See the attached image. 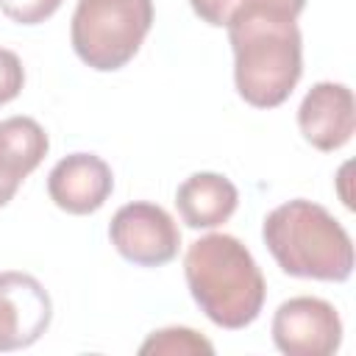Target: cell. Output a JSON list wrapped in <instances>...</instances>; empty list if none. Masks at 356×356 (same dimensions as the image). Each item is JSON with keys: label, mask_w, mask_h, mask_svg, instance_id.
Returning <instances> with one entry per match:
<instances>
[{"label": "cell", "mask_w": 356, "mask_h": 356, "mask_svg": "<svg viewBox=\"0 0 356 356\" xmlns=\"http://www.w3.org/2000/svg\"><path fill=\"white\" fill-rule=\"evenodd\" d=\"M234 83L253 108L281 106L303 75V39L298 17L281 8H248L228 25Z\"/></svg>", "instance_id": "6da1fadb"}, {"label": "cell", "mask_w": 356, "mask_h": 356, "mask_svg": "<svg viewBox=\"0 0 356 356\" xmlns=\"http://www.w3.org/2000/svg\"><path fill=\"white\" fill-rule=\"evenodd\" d=\"M184 275L200 312L228 331L250 325L267 298V284L253 253L231 234L195 239L184 256Z\"/></svg>", "instance_id": "7a4b0ae2"}, {"label": "cell", "mask_w": 356, "mask_h": 356, "mask_svg": "<svg viewBox=\"0 0 356 356\" xmlns=\"http://www.w3.org/2000/svg\"><path fill=\"white\" fill-rule=\"evenodd\" d=\"M261 239L286 275L339 284L353 273L350 234L320 203L295 197L275 206L261 222Z\"/></svg>", "instance_id": "3957f363"}, {"label": "cell", "mask_w": 356, "mask_h": 356, "mask_svg": "<svg viewBox=\"0 0 356 356\" xmlns=\"http://www.w3.org/2000/svg\"><path fill=\"white\" fill-rule=\"evenodd\" d=\"M153 25V0H78L70 39L75 56L97 70H122Z\"/></svg>", "instance_id": "277c9868"}, {"label": "cell", "mask_w": 356, "mask_h": 356, "mask_svg": "<svg viewBox=\"0 0 356 356\" xmlns=\"http://www.w3.org/2000/svg\"><path fill=\"white\" fill-rule=\"evenodd\" d=\"M114 250L136 267H161L178 256L181 231L167 209L134 200L114 211L108 222Z\"/></svg>", "instance_id": "5b68a950"}, {"label": "cell", "mask_w": 356, "mask_h": 356, "mask_svg": "<svg viewBox=\"0 0 356 356\" xmlns=\"http://www.w3.org/2000/svg\"><path fill=\"white\" fill-rule=\"evenodd\" d=\"M273 342L286 356H331L342 342V320L328 300L298 295L275 309Z\"/></svg>", "instance_id": "8992f818"}, {"label": "cell", "mask_w": 356, "mask_h": 356, "mask_svg": "<svg viewBox=\"0 0 356 356\" xmlns=\"http://www.w3.org/2000/svg\"><path fill=\"white\" fill-rule=\"evenodd\" d=\"M53 320V300L39 278L19 270L0 273V353L33 345Z\"/></svg>", "instance_id": "52a82bcc"}, {"label": "cell", "mask_w": 356, "mask_h": 356, "mask_svg": "<svg viewBox=\"0 0 356 356\" xmlns=\"http://www.w3.org/2000/svg\"><path fill=\"white\" fill-rule=\"evenodd\" d=\"M298 128L303 139L323 153L345 147L356 131L353 92L334 81L314 83L298 106Z\"/></svg>", "instance_id": "ba28073f"}, {"label": "cell", "mask_w": 356, "mask_h": 356, "mask_svg": "<svg viewBox=\"0 0 356 356\" xmlns=\"http://www.w3.org/2000/svg\"><path fill=\"white\" fill-rule=\"evenodd\" d=\"M111 192L114 172L95 153H70L47 175V195L67 214H95Z\"/></svg>", "instance_id": "9c48e42d"}, {"label": "cell", "mask_w": 356, "mask_h": 356, "mask_svg": "<svg viewBox=\"0 0 356 356\" xmlns=\"http://www.w3.org/2000/svg\"><path fill=\"white\" fill-rule=\"evenodd\" d=\"M175 206L189 228H217L236 211L239 192L220 172H192L175 189Z\"/></svg>", "instance_id": "30bf717a"}, {"label": "cell", "mask_w": 356, "mask_h": 356, "mask_svg": "<svg viewBox=\"0 0 356 356\" xmlns=\"http://www.w3.org/2000/svg\"><path fill=\"white\" fill-rule=\"evenodd\" d=\"M47 150L50 139L33 117L17 114L0 120V167L17 181H25L42 164Z\"/></svg>", "instance_id": "8fae6325"}, {"label": "cell", "mask_w": 356, "mask_h": 356, "mask_svg": "<svg viewBox=\"0 0 356 356\" xmlns=\"http://www.w3.org/2000/svg\"><path fill=\"white\" fill-rule=\"evenodd\" d=\"M192 11L211 28H225L236 14L248 8H281L298 17L306 8V0H189Z\"/></svg>", "instance_id": "7c38bea8"}, {"label": "cell", "mask_w": 356, "mask_h": 356, "mask_svg": "<svg viewBox=\"0 0 356 356\" xmlns=\"http://www.w3.org/2000/svg\"><path fill=\"white\" fill-rule=\"evenodd\" d=\"M139 353L142 356H153V353L156 356H192V353H214V345L186 325H170V328L153 331L139 345Z\"/></svg>", "instance_id": "4fadbf2b"}, {"label": "cell", "mask_w": 356, "mask_h": 356, "mask_svg": "<svg viewBox=\"0 0 356 356\" xmlns=\"http://www.w3.org/2000/svg\"><path fill=\"white\" fill-rule=\"evenodd\" d=\"M64 0H0V11L17 25H39L50 19Z\"/></svg>", "instance_id": "5bb4252c"}, {"label": "cell", "mask_w": 356, "mask_h": 356, "mask_svg": "<svg viewBox=\"0 0 356 356\" xmlns=\"http://www.w3.org/2000/svg\"><path fill=\"white\" fill-rule=\"evenodd\" d=\"M22 83H25V70L19 56L14 50L0 47V106L11 103L22 92Z\"/></svg>", "instance_id": "9a60e30c"}, {"label": "cell", "mask_w": 356, "mask_h": 356, "mask_svg": "<svg viewBox=\"0 0 356 356\" xmlns=\"http://www.w3.org/2000/svg\"><path fill=\"white\" fill-rule=\"evenodd\" d=\"M19 184H22V181H17L14 175H8V172L0 167V209H3V206H6V203L14 197V195H17Z\"/></svg>", "instance_id": "2e32d148"}]
</instances>
